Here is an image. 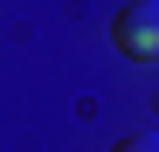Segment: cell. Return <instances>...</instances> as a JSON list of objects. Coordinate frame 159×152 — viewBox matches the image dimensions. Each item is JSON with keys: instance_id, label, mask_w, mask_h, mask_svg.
<instances>
[{"instance_id": "cell-2", "label": "cell", "mask_w": 159, "mask_h": 152, "mask_svg": "<svg viewBox=\"0 0 159 152\" xmlns=\"http://www.w3.org/2000/svg\"><path fill=\"white\" fill-rule=\"evenodd\" d=\"M111 152H159V132H131V138H118Z\"/></svg>"}, {"instance_id": "cell-1", "label": "cell", "mask_w": 159, "mask_h": 152, "mask_svg": "<svg viewBox=\"0 0 159 152\" xmlns=\"http://www.w3.org/2000/svg\"><path fill=\"white\" fill-rule=\"evenodd\" d=\"M111 42L131 62H159V0H131V7L111 21Z\"/></svg>"}]
</instances>
